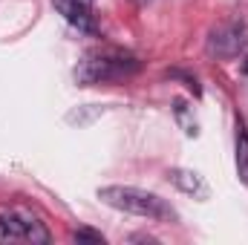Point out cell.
Returning a JSON list of instances; mask_svg holds the SVG:
<instances>
[{
  "mask_svg": "<svg viewBox=\"0 0 248 245\" xmlns=\"http://www.w3.org/2000/svg\"><path fill=\"white\" fill-rule=\"evenodd\" d=\"M52 6L66 17V23L78 26L81 32H95V15L93 0H52Z\"/></svg>",
  "mask_w": 248,
  "mask_h": 245,
  "instance_id": "5b68a950",
  "label": "cell"
},
{
  "mask_svg": "<svg viewBox=\"0 0 248 245\" xmlns=\"http://www.w3.org/2000/svg\"><path fill=\"white\" fill-rule=\"evenodd\" d=\"M168 179H170V184H173V187H179L182 193L193 196V199H208V196H211V187H208V182H205L196 170L170 168V170H168Z\"/></svg>",
  "mask_w": 248,
  "mask_h": 245,
  "instance_id": "8992f818",
  "label": "cell"
},
{
  "mask_svg": "<svg viewBox=\"0 0 248 245\" xmlns=\"http://www.w3.org/2000/svg\"><path fill=\"white\" fill-rule=\"evenodd\" d=\"M243 75L248 78V55H246V61H243Z\"/></svg>",
  "mask_w": 248,
  "mask_h": 245,
  "instance_id": "9c48e42d",
  "label": "cell"
},
{
  "mask_svg": "<svg viewBox=\"0 0 248 245\" xmlns=\"http://www.w3.org/2000/svg\"><path fill=\"white\" fill-rule=\"evenodd\" d=\"M98 199L104 205L116 208V211L147 216V219H156V222H176L179 219V214L173 211L170 202H165L162 196H156L150 190L133 187V184H107V187H98Z\"/></svg>",
  "mask_w": 248,
  "mask_h": 245,
  "instance_id": "6da1fadb",
  "label": "cell"
},
{
  "mask_svg": "<svg viewBox=\"0 0 248 245\" xmlns=\"http://www.w3.org/2000/svg\"><path fill=\"white\" fill-rule=\"evenodd\" d=\"M248 46V29L243 20H225L208 35V55L219 61H231Z\"/></svg>",
  "mask_w": 248,
  "mask_h": 245,
  "instance_id": "277c9868",
  "label": "cell"
},
{
  "mask_svg": "<svg viewBox=\"0 0 248 245\" xmlns=\"http://www.w3.org/2000/svg\"><path fill=\"white\" fill-rule=\"evenodd\" d=\"M52 234L46 231V225L23 211V208H9L0 211V243H49Z\"/></svg>",
  "mask_w": 248,
  "mask_h": 245,
  "instance_id": "3957f363",
  "label": "cell"
},
{
  "mask_svg": "<svg viewBox=\"0 0 248 245\" xmlns=\"http://www.w3.org/2000/svg\"><path fill=\"white\" fill-rule=\"evenodd\" d=\"M141 69V63L133 55H95L78 63L75 69V81L81 87H93V84H116L130 75H136Z\"/></svg>",
  "mask_w": 248,
  "mask_h": 245,
  "instance_id": "7a4b0ae2",
  "label": "cell"
},
{
  "mask_svg": "<svg viewBox=\"0 0 248 245\" xmlns=\"http://www.w3.org/2000/svg\"><path fill=\"white\" fill-rule=\"evenodd\" d=\"M237 170L240 179L248 184V130L243 119H237Z\"/></svg>",
  "mask_w": 248,
  "mask_h": 245,
  "instance_id": "52a82bcc",
  "label": "cell"
},
{
  "mask_svg": "<svg viewBox=\"0 0 248 245\" xmlns=\"http://www.w3.org/2000/svg\"><path fill=\"white\" fill-rule=\"evenodd\" d=\"M72 240H75V243H98V245H104V234H101V231H93V228H78V231H72Z\"/></svg>",
  "mask_w": 248,
  "mask_h": 245,
  "instance_id": "ba28073f",
  "label": "cell"
}]
</instances>
